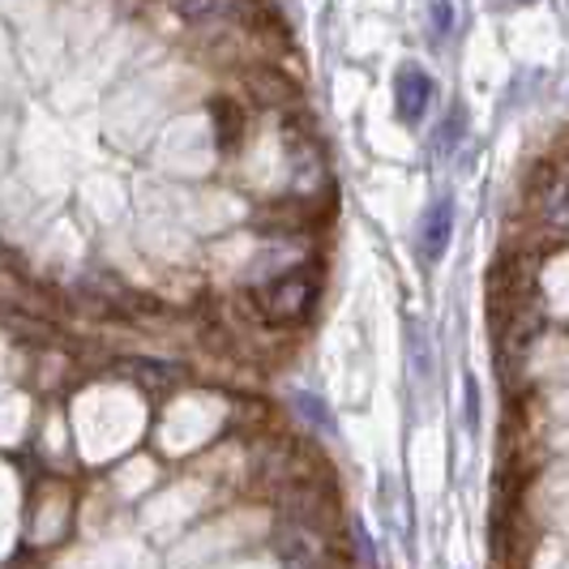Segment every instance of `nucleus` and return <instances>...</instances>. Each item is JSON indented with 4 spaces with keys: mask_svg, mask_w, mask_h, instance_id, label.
Masks as SVG:
<instances>
[{
    "mask_svg": "<svg viewBox=\"0 0 569 569\" xmlns=\"http://www.w3.org/2000/svg\"><path fill=\"white\" fill-rule=\"evenodd\" d=\"M321 287H326L321 261H296V266H283V270L249 283V309H253L257 321L279 326V330L300 326L317 309Z\"/></svg>",
    "mask_w": 569,
    "mask_h": 569,
    "instance_id": "obj_1",
    "label": "nucleus"
},
{
    "mask_svg": "<svg viewBox=\"0 0 569 569\" xmlns=\"http://www.w3.org/2000/svg\"><path fill=\"white\" fill-rule=\"evenodd\" d=\"M180 27L210 39H236L257 22V0H159Z\"/></svg>",
    "mask_w": 569,
    "mask_h": 569,
    "instance_id": "obj_2",
    "label": "nucleus"
},
{
    "mask_svg": "<svg viewBox=\"0 0 569 569\" xmlns=\"http://www.w3.org/2000/svg\"><path fill=\"white\" fill-rule=\"evenodd\" d=\"M527 206L536 214V223L552 236H566L569 231V159L561 163H548L536 171L531 189H527Z\"/></svg>",
    "mask_w": 569,
    "mask_h": 569,
    "instance_id": "obj_3",
    "label": "nucleus"
},
{
    "mask_svg": "<svg viewBox=\"0 0 569 569\" xmlns=\"http://www.w3.org/2000/svg\"><path fill=\"white\" fill-rule=\"evenodd\" d=\"M395 103H399V120L407 124H420L432 103V78H428L420 64H407L399 78H395Z\"/></svg>",
    "mask_w": 569,
    "mask_h": 569,
    "instance_id": "obj_4",
    "label": "nucleus"
},
{
    "mask_svg": "<svg viewBox=\"0 0 569 569\" xmlns=\"http://www.w3.org/2000/svg\"><path fill=\"white\" fill-rule=\"evenodd\" d=\"M450 236H455V201L441 198V201H432V210H428L425 223H420V257H425L428 266L446 257Z\"/></svg>",
    "mask_w": 569,
    "mask_h": 569,
    "instance_id": "obj_5",
    "label": "nucleus"
},
{
    "mask_svg": "<svg viewBox=\"0 0 569 569\" xmlns=\"http://www.w3.org/2000/svg\"><path fill=\"white\" fill-rule=\"evenodd\" d=\"M249 94H253L261 108H279L283 99H296V82L287 78L283 69H274V64H261L249 73Z\"/></svg>",
    "mask_w": 569,
    "mask_h": 569,
    "instance_id": "obj_6",
    "label": "nucleus"
},
{
    "mask_svg": "<svg viewBox=\"0 0 569 569\" xmlns=\"http://www.w3.org/2000/svg\"><path fill=\"white\" fill-rule=\"evenodd\" d=\"M210 120H214V138H219V150L231 154L240 138H244V108L236 99H214L210 103Z\"/></svg>",
    "mask_w": 569,
    "mask_h": 569,
    "instance_id": "obj_7",
    "label": "nucleus"
},
{
    "mask_svg": "<svg viewBox=\"0 0 569 569\" xmlns=\"http://www.w3.org/2000/svg\"><path fill=\"white\" fill-rule=\"evenodd\" d=\"M296 416L305 420L309 428H317V432H335V416H330V407H326V399L321 395H313V390H296Z\"/></svg>",
    "mask_w": 569,
    "mask_h": 569,
    "instance_id": "obj_8",
    "label": "nucleus"
},
{
    "mask_svg": "<svg viewBox=\"0 0 569 569\" xmlns=\"http://www.w3.org/2000/svg\"><path fill=\"white\" fill-rule=\"evenodd\" d=\"M428 18H432V30H437V39L455 34V4H450V0H432Z\"/></svg>",
    "mask_w": 569,
    "mask_h": 569,
    "instance_id": "obj_9",
    "label": "nucleus"
},
{
    "mask_svg": "<svg viewBox=\"0 0 569 569\" xmlns=\"http://www.w3.org/2000/svg\"><path fill=\"white\" fill-rule=\"evenodd\" d=\"M458 133H462V112L450 116V124H446V129H437V150H441V154H450L455 142H458Z\"/></svg>",
    "mask_w": 569,
    "mask_h": 569,
    "instance_id": "obj_10",
    "label": "nucleus"
}]
</instances>
